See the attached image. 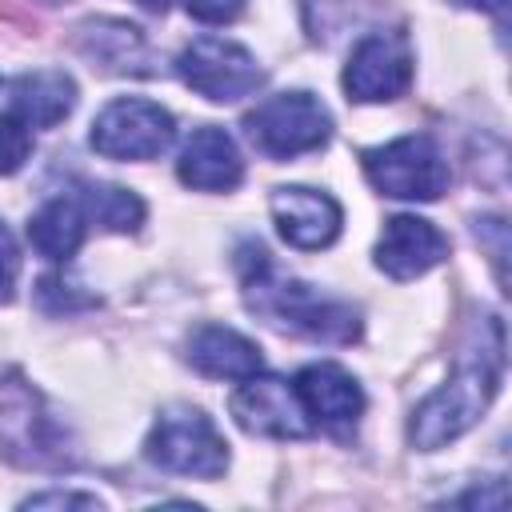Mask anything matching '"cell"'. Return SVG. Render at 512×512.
Masks as SVG:
<instances>
[{
    "instance_id": "cell-12",
    "label": "cell",
    "mask_w": 512,
    "mask_h": 512,
    "mask_svg": "<svg viewBox=\"0 0 512 512\" xmlns=\"http://www.w3.org/2000/svg\"><path fill=\"white\" fill-rule=\"evenodd\" d=\"M448 256V236L420 216H392L384 220L376 244V268L392 280H416Z\"/></svg>"
},
{
    "instance_id": "cell-4",
    "label": "cell",
    "mask_w": 512,
    "mask_h": 512,
    "mask_svg": "<svg viewBox=\"0 0 512 512\" xmlns=\"http://www.w3.org/2000/svg\"><path fill=\"white\" fill-rule=\"evenodd\" d=\"M244 132L268 160H292L328 144L332 116L312 92H276L244 116Z\"/></svg>"
},
{
    "instance_id": "cell-10",
    "label": "cell",
    "mask_w": 512,
    "mask_h": 512,
    "mask_svg": "<svg viewBox=\"0 0 512 512\" xmlns=\"http://www.w3.org/2000/svg\"><path fill=\"white\" fill-rule=\"evenodd\" d=\"M236 424L252 436H272V440H300L312 432V420L296 396V388L280 376H248L232 400H228Z\"/></svg>"
},
{
    "instance_id": "cell-14",
    "label": "cell",
    "mask_w": 512,
    "mask_h": 512,
    "mask_svg": "<svg viewBox=\"0 0 512 512\" xmlns=\"http://www.w3.org/2000/svg\"><path fill=\"white\" fill-rule=\"evenodd\" d=\"M176 176L196 192H232L244 180V160L236 140L216 124L196 128L180 148Z\"/></svg>"
},
{
    "instance_id": "cell-9",
    "label": "cell",
    "mask_w": 512,
    "mask_h": 512,
    "mask_svg": "<svg viewBox=\"0 0 512 512\" xmlns=\"http://www.w3.org/2000/svg\"><path fill=\"white\" fill-rule=\"evenodd\" d=\"M412 84V48L404 32H368L344 68V88L360 104L396 100Z\"/></svg>"
},
{
    "instance_id": "cell-11",
    "label": "cell",
    "mask_w": 512,
    "mask_h": 512,
    "mask_svg": "<svg viewBox=\"0 0 512 512\" xmlns=\"http://www.w3.org/2000/svg\"><path fill=\"white\" fill-rule=\"evenodd\" d=\"M268 204H272L276 232H280L292 248L316 252V248H328V244L340 236L344 212H340V204H336L328 192H320V188L288 184V188H276Z\"/></svg>"
},
{
    "instance_id": "cell-7",
    "label": "cell",
    "mask_w": 512,
    "mask_h": 512,
    "mask_svg": "<svg viewBox=\"0 0 512 512\" xmlns=\"http://www.w3.org/2000/svg\"><path fill=\"white\" fill-rule=\"evenodd\" d=\"M176 72H180V80L192 92H200L212 104L244 100L264 80V68L256 64V56L244 44L224 40V36H200V40H192L176 56Z\"/></svg>"
},
{
    "instance_id": "cell-3",
    "label": "cell",
    "mask_w": 512,
    "mask_h": 512,
    "mask_svg": "<svg viewBox=\"0 0 512 512\" xmlns=\"http://www.w3.org/2000/svg\"><path fill=\"white\" fill-rule=\"evenodd\" d=\"M144 456L164 472L196 476V480H216L228 468V444L216 432L212 416L188 404H172L156 416L144 440Z\"/></svg>"
},
{
    "instance_id": "cell-1",
    "label": "cell",
    "mask_w": 512,
    "mask_h": 512,
    "mask_svg": "<svg viewBox=\"0 0 512 512\" xmlns=\"http://www.w3.org/2000/svg\"><path fill=\"white\" fill-rule=\"evenodd\" d=\"M504 376V324L496 316L480 320V332L464 348L452 380L436 388L408 420V440L420 452H436L464 436L492 404Z\"/></svg>"
},
{
    "instance_id": "cell-24",
    "label": "cell",
    "mask_w": 512,
    "mask_h": 512,
    "mask_svg": "<svg viewBox=\"0 0 512 512\" xmlns=\"http://www.w3.org/2000/svg\"><path fill=\"white\" fill-rule=\"evenodd\" d=\"M456 4H468V8H480V12H504V0H456Z\"/></svg>"
},
{
    "instance_id": "cell-20",
    "label": "cell",
    "mask_w": 512,
    "mask_h": 512,
    "mask_svg": "<svg viewBox=\"0 0 512 512\" xmlns=\"http://www.w3.org/2000/svg\"><path fill=\"white\" fill-rule=\"evenodd\" d=\"M32 152V136L28 124H20L16 116H0V176H12Z\"/></svg>"
},
{
    "instance_id": "cell-26",
    "label": "cell",
    "mask_w": 512,
    "mask_h": 512,
    "mask_svg": "<svg viewBox=\"0 0 512 512\" xmlns=\"http://www.w3.org/2000/svg\"><path fill=\"white\" fill-rule=\"evenodd\" d=\"M44 4H68V0H44Z\"/></svg>"
},
{
    "instance_id": "cell-25",
    "label": "cell",
    "mask_w": 512,
    "mask_h": 512,
    "mask_svg": "<svg viewBox=\"0 0 512 512\" xmlns=\"http://www.w3.org/2000/svg\"><path fill=\"white\" fill-rule=\"evenodd\" d=\"M136 4H144V8H152V12H164V8H168V0H136Z\"/></svg>"
},
{
    "instance_id": "cell-18",
    "label": "cell",
    "mask_w": 512,
    "mask_h": 512,
    "mask_svg": "<svg viewBox=\"0 0 512 512\" xmlns=\"http://www.w3.org/2000/svg\"><path fill=\"white\" fill-rule=\"evenodd\" d=\"M80 48L108 72H128L144 64V36L140 28L124 24V20H88L80 28Z\"/></svg>"
},
{
    "instance_id": "cell-5",
    "label": "cell",
    "mask_w": 512,
    "mask_h": 512,
    "mask_svg": "<svg viewBox=\"0 0 512 512\" xmlns=\"http://www.w3.org/2000/svg\"><path fill=\"white\" fill-rule=\"evenodd\" d=\"M0 448L28 468L64 464V428L20 372L0 376Z\"/></svg>"
},
{
    "instance_id": "cell-6",
    "label": "cell",
    "mask_w": 512,
    "mask_h": 512,
    "mask_svg": "<svg viewBox=\"0 0 512 512\" xmlns=\"http://www.w3.org/2000/svg\"><path fill=\"white\" fill-rule=\"evenodd\" d=\"M364 172L392 200H436L448 188V160L432 136L412 132L364 152Z\"/></svg>"
},
{
    "instance_id": "cell-23",
    "label": "cell",
    "mask_w": 512,
    "mask_h": 512,
    "mask_svg": "<svg viewBox=\"0 0 512 512\" xmlns=\"http://www.w3.org/2000/svg\"><path fill=\"white\" fill-rule=\"evenodd\" d=\"M24 504H28V508H44V504H84V508H100L96 496H80V492H40V496H28Z\"/></svg>"
},
{
    "instance_id": "cell-22",
    "label": "cell",
    "mask_w": 512,
    "mask_h": 512,
    "mask_svg": "<svg viewBox=\"0 0 512 512\" xmlns=\"http://www.w3.org/2000/svg\"><path fill=\"white\" fill-rule=\"evenodd\" d=\"M16 276H20V248H16L12 232L0 224V304H4V300H12Z\"/></svg>"
},
{
    "instance_id": "cell-8",
    "label": "cell",
    "mask_w": 512,
    "mask_h": 512,
    "mask_svg": "<svg viewBox=\"0 0 512 512\" xmlns=\"http://www.w3.org/2000/svg\"><path fill=\"white\" fill-rule=\"evenodd\" d=\"M172 136V112L140 96H120L92 120V148L108 160H156L172 144Z\"/></svg>"
},
{
    "instance_id": "cell-13",
    "label": "cell",
    "mask_w": 512,
    "mask_h": 512,
    "mask_svg": "<svg viewBox=\"0 0 512 512\" xmlns=\"http://www.w3.org/2000/svg\"><path fill=\"white\" fill-rule=\"evenodd\" d=\"M292 388H296L308 420L324 424L332 432L352 428L364 412V392H360L356 376H348L340 364H308L296 372Z\"/></svg>"
},
{
    "instance_id": "cell-16",
    "label": "cell",
    "mask_w": 512,
    "mask_h": 512,
    "mask_svg": "<svg viewBox=\"0 0 512 512\" xmlns=\"http://www.w3.org/2000/svg\"><path fill=\"white\" fill-rule=\"evenodd\" d=\"M12 116L28 128H56L76 108V80L60 68L24 72L12 80Z\"/></svg>"
},
{
    "instance_id": "cell-2",
    "label": "cell",
    "mask_w": 512,
    "mask_h": 512,
    "mask_svg": "<svg viewBox=\"0 0 512 512\" xmlns=\"http://www.w3.org/2000/svg\"><path fill=\"white\" fill-rule=\"evenodd\" d=\"M236 264H240V284H244L248 308L256 316H264L272 328L308 336V340H324V344H352L360 336V316L352 304L320 296L312 284L284 276L260 244H244Z\"/></svg>"
},
{
    "instance_id": "cell-21",
    "label": "cell",
    "mask_w": 512,
    "mask_h": 512,
    "mask_svg": "<svg viewBox=\"0 0 512 512\" xmlns=\"http://www.w3.org/2000/svg\"><path fill=\"white\" fill-rule=\"evenodd\" d=\"M184 8L200 24H228L244 12V0H184Z\"/></svg>"
},
{
    "instance_id": "cell-15",
    "label": "cell",
    "mask_w": 512,
    "mask_h": 512,
    "mask_svg": "<svg viewBox=\"0 0 512 512\" xmlns=\"http://www.w3.org/2000/svg\"><path fill=\"white\" fill-rule=\"evenodd\" d=\"M188 364L212 380H248L264 368L260 348L224 324H204L188 340Z\"/></svg>"
},
{
    "instance_id": "cell-19",
    "label": "cell",
    "mask_w": 512,
    "mask_h": 512,
    "mask_svg": "<svg viewBox=\"0 0 512 512\" xmlns=\"http://www.w3.org/2000/svg\"><path fill=\"white\" fill-rule=\"evenodd\" d=\"M80 196H84V208H88V220H96L100 228L108 232H136L144 224V200L120 184H76Z\"/></svg>"
},
{
    "instance_id": "cell-17",
    "label": "cell",
    "mask_w": 512,
    "mask_h": 512,
    "mask_svg": "<svg viewBox=\"0 0 512 512\" xmlns=\"http://www.w3.org/2000/svg\"><path fill=\"white\" fill-rule=\"evenodd\" d=\"M84 236H88V208L80 188L44 200L40 212L28 220V240L48 260H68L84 244Z\"/></svg>"
}]
</instances>
